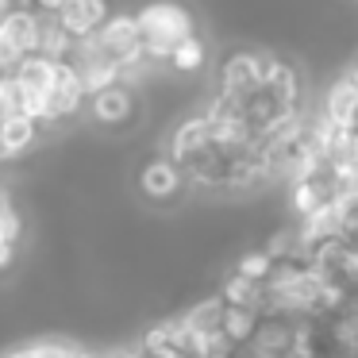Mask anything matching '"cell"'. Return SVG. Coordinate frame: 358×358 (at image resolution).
<instances>
[{"mask_svg": "<svg viewBox=\"0 0 358 358\" xmlns=\"http://www.w3.org/2000/svg\"><path fill=\"white\" fill-rule=\"evenodd\" d=\"M135 189H139L143 204H150V208L178 212L181 204H185V193L193 185H189V178L181 173V166L173 162L166 150H155V155H147L139 162V170H135Z\"/></svg>", "mask_w": 358, "mask_h": 358, "instance_id": "obj_3", "label": "cell"}, {"mask_svg": "<svg viewBox=\"0 0 358 358\" xmlns=\"http://www.w3.org/2000/svg\"><path fill=\"white\" fill-rule=\"evenodd\" d=\"M39 43H43V12H35L31 4L16 8L4 24H0V50L12 58V62H24V58L39 55Z\"/></svg>", "mask_w": 358, "mask_h": 358, "instance_id": "obj_5", "label": "cell"}, {"mask_svg": "<svg viewBox=\"0 0 358 358\" xmlns=\"http://www.w3.org/2000/svg\"><path fill=\"white\" fill-rule=\"evenodd\" d=\"M266 58H270V47H235L227 50L216 62V85H212V96L224 104H235V108H247L258 93H262V78H266Z\"/></svg>", "mask_w": 358, "mask_h": 358, "instance_id": "obj_2", "label": "cell"}, {"mask_svg": "<svg viewBox=\"0 0 358 358\" xmlns=\"http://www.w3.org/2000/svg\"><path fill=\"white\" fill-rule=\"evenodd\" d=\"M89 124H96L101 131H131L143 116H147V104L143 93L131 81H116V85L101 89V93L89 96Z\"/></svg>", "mask_w": 358, "mask_h": 358, "instance_id": "obj_4", "label": "cell"}, {"mask_svg": "<svg viewBox=\"0 0 358 358\" xmlns=\"http://www.w3.org/2000/svg\"><path fill=\"white\" fill-rule=\"evenodd\" d=\"M112 12H116L112 0H66L62 12H55V16H58L62 31L70 35L73 43H85V39H93V35L108 24Z\"/></svg>", "mask_w": 358, "mask_h": 358, "instance_id": "obj_7", "label": "cell"}, {"mask_svg": "<svg viewBox=\"0 0 358 358\" xmlns=\"http://www.w3.org/2000/svg\"><path fill=\"white\" fill-rule=\"evenodd\" d=\"M20 347H24V358H89V347L70 335H39Z\"/></svg>", "mask_w": 358, "mask_h": 358, "instance_id": "obj_10", "label": "cell"}, {"mask_svg": "<svg viewBox=\"0 0 358 358\" xmlns=\"http://www.w3.org/2000/svg\"><path fill=\"white\" fill-rule=\"evenodd\" d=\"M131 12H135V24H139V35H143L147 62L158 66V70H166V62L173 58V50L181 43L201 35L196 12L189 8L185 0H143Z\"/></svg>", "mask_w": 358, "mask_h": 358, "instance_id": "obj_1", "label": "cell"}, {"mask_svg": "<svg viewBox=\"0 0 358 358\" xmlns=\"http://www.w3.org/2000/svg\"><path fill=\"white\" fill-rule=\"evenodd\" d=\"M0 358H24V347H12V350H4Z\"/></svg>", "mask_w": 358, "mask_h": 358, "instance_id": "obj_13", "label": "cell"}, {"mask_svg": "<svg viewBox=\"0 0 358 358\" xmlns=\"http://www.w3.org/2000/svg\"><path fill=\"white\" fill-rule=\"evenodd\" d=\"M55 70H58V62L35 55V58H24V62L16 66V73H12L16 85H20V96H24V112H27V116H35L39 124H43V112H47V101H50Z\"/></svg>", "mask_w": 358, "mask_h": 358, "instance_id": "obj_6", "label": "cell"}, {"mask_svg": "<svg viewBox=\"0 0 358 358\" xmlns=\"http://www.w3.org/2000/svg\"><path fill=\"white\" fill-rule=\"evenodd\" d=\"M166 70L181 81L201 78V73L208 70V43H204V35H193L189 43H181V47L173 50V58L166 62Z\"/></svg>", "mask_w": 358, "mask_h": 358, "instance_id": "obj_9", "label": "cell"}, {"mask_svg": "<svg viewBox=\"0 0 358 358\" xmlns=\"http://www.w3.org/2000/svg\"><path fill=\"white\" fill-rule=\"evenodd\" d=\"M89 358H116L112 350H89Z\"/></svg>", "mask_w": 358, "mask_h": 358, "instance_id": "obj_14", "label": "cell"}, {"mask_svg": "<svg viewBox=\"0 0 358 358\" xmlns=\"http://www.w3.org/2000/svg\"><path fill=\"white\" fill-rule=\"evenodd\" d=\"M0 166H4V155H0Z\"/></svg>", "mask_w": 358, "mask_h": 358, "instance_id": "obj_16", "label": "cell"}, {"mask_svg": "<svg viewBox=\"0 0 358 358\" xmlns=\"http://www.w3.org/2000/svg\"><path fill=\"white\" fill-rule=\"evenodd\" d=\"M16 8H24V0H0V24H4Z\"/></svg>", "mask_w": 358, "mask_h": 358, "instance_id": "obj_11", "label": "cell"}, {"mask_svg": "<svg viewBox=\"0 0 358 358\" xmlns=\"http://www.w3.org/2000/svg\"><path fill=\"white\" fill-rule=\"evenodd\" d=\"M239 358H250V355H239Z\"/></svg>", "mask_w": 358, "mask_h": 358, "instance_id": "obj_17", "label": "cell"}, {"mask_svg": "<svg viewBox=\"0 0 358 358\" xmlns=\"http://www.w3.org/2000/svg\"><path fill=\"white\" fill-rule=\"evenodd\" d=\"M43 135H47V127L39 124L35 116H12L8 124H0V155H4V162H24L31 150H39Z\"/></svg>", "mask_w": 358, "mask_h": 358, "instance_id": "obj_8", "label": "cell"}, {"mask_svg": "<svg viewBox=\"0 0 358 358\" xmlns=\"http://www.w3.org/2000/svg\"><path fill=\"white\" fill-rule=\"evenodd\" d=\"M4 189H8V185H4V178H0V193H4Z\"/></svg>", "mask_w": 358, "mask_h": 358, "instance_id": "obj_15", "label": "cell"}, {"mask_svg": "<svg viewBox=\"0 0 358 358\" xmlns=\"http://www.w3.org/2000/svg\"><path fill=\"white\" fill-rule=\"evenodd\" d=\"M347 78H350V81H355V89H358V58H355V62H350V66H347Z\"/></svg>", "mask_w": 358, "mask_h": 358, "instance_id": "obj_12", "label": "cell"}]
</instances>
